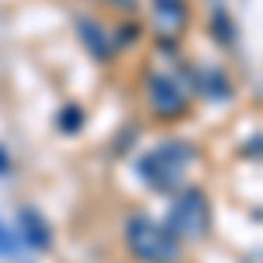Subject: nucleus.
I'll list each match as a JSON object with an SVG mask.
<instances>
[{
	"label": "nucleus",
	"mask_w": 263,
	"mask_h": 263,
	"mask_svg": "<svg viewBox=\"0 0 263 263\" xmlns=\"http://www.w3.org/2000/svg\"><path fill=\"white\" fill-rule=\"evenodd\" d=\"M81 123H84V109H78V105H67V109H63V116H60L63 130H78Z\"/></svg>",
	"instance_id": "nucleus-9"
},
{
	"label": "nucleus",
	"mask_w": 263,
	"mask_h": 263,
	"mask_svg": "<svg viewBox=\"0 0 263 263\" xmlns=\"http://www.w3.org/2000/svg\"><path fill=\"white\" fill-rule=\"evenodd\" d=\"M18 221H21V232H25V239L35 246V249H46V246L53 242V235H49V224L42 221V214H39V211L25 207V211L18 214Z\"/></svg>",
	"instance_id": "nucleus-7"
},
{
	"label": "nucleus",
	"mask_w": 263,
	"mask_h": 263,
	"mask_svg": "<svg viewBox=\"0 0 263 263\" xmlns=\"http://www.w3.org/2000/svg\"><path fill=\"white\" fill-rule=\"evenodd\" d=\"M78 35H81V42L91 49V57L95 60H112V46H109V35L102 32L99 21L91 18H78Z\"/></svg>",
	"instance_id": "nucleus-6"
},
{
	"label": "nucleus",
	"mask_w": 263,
	"mask_h": 263,
	"mask_svg": "<svg viewBox=\"0 0 263 263\" xmlns=\"http://www.w3.org/2000/svg\"><path fill=\"white\" fill-rule=\"evenodd\" d=\"M144 95H147V105H151V112L158 120H176V116L186 112V105H190L186 88L176 78H168V74H147Z\"/></svg>",
	"instance_id": "nucleus-4"
},
{
	"label": "nucleus",
	"mask_w": 263,
	"mask_h": 263,
	"mask_svg": "<svg viewBox=\"0 0 263 263\" xmlns=\"http://www.w3.org/2000/svg\"><path fill=\"white\" fill-rule=\"evenodd\" d=\"M14 253H18V239H14V232H11L7 224L0 221V256H4V260H11Z\"/></svg>",
	"instance_id": "nucleus-8"
},
{
	"label": "nucleus",
	"mask_w": 263,
	"mask_h": 263,
	"mask_svg": "<svg viewBox=\"0 0 263 263\" xmlns=\"http://www.w3.org/2000/svg\"><path fill=\"white\" fill-rule=\"evenodd\" d=\"M112 7H120V11H130V7H137V0H109Z\"/></svg>",
	"instance_id": "nucleus-10"
},
{
	"label": "nucleus",
	"mask_w": 263,
	"mask_h": 263,
	"mask_svg": "<svg viewBox=\"0 0 263 263\" xmlns=\"http://www.w3.org/2000/svg\"><path fill=\"white\" fill-rule=\"evenodd\" d=\"M168 232L176 239H193L200 242L211 232V203L203 197V190H182L168 207Z\"/></svg>",
	"instance_id": "nucleus-3"
},
{
	"label": "nucleus",
	"mask_w": 263,
	"mask_h": 263,
	"mask_svg": "<svg viewBox=\"0 0 263 263\" xmlns=\"http://www.w3.org/2000/svg\"><path fill=\"white\" fill-rule=\"evenodd\" d=\"M197 158H200V155H197L193 144L172 137V141L151 147L141 162H137V172H141V179L147 182L151 190H158V193H176L182 182H186V176H190V168H193Z\"/></svg>",
	"instance_id": "nucleus-1"
},
{
	"label": "nucleus",
	"mask_w": 263,
	"mask_h": 263,
	"mask_svg": "<svg viewBox=\"0 0 263 263\" xmlns=\"http://www.w3.org/2000/svg\"><path fill=\"white\" fill-rule=\"evenodd\" d=\"M186 14H190L186 0H155V18H158V28L162 32L179 35L182 28H186Z\"/></svg>",
	"instance_id": "nucleus-5"
},
{
	"label": "nucleus",
	"mask_w": 263,
	"mask_h": 263,
	"mask_svg": "<svg viewBox=\"0 0 263 263\" xmlns=\"http://www.w3.org/2000/svg\"><path fill=\"white\" fill-rule=\"evenodd\" d=\"M126 246L144 263H179L182 260V246L168 232V224H158L151 218H144V214L126 218Z\"/></svg>",
	"instance_id": "nucleus-2"
}]
</instances>
